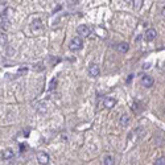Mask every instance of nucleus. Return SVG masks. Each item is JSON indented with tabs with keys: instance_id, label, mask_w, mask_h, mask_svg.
Wrapping results in <instances>:
<instances>
[{
	"instance_id": "f257e3e1",
	"label": "nucleus",
	"mask_w": 165,
	"mask_h": 165,
	"mask_svg": "<svg viewBox=\"0 0 165 165\" xmlns=\"http://www.w3.org/2000/svg\"><path fill=\"white\" fill-rule=\"evenodd\" d=\"M82 48H83V40H82V37L74 36L70 40V42H69V49H70L72 52H78Z\"/></svg>"
},
{
	"instance_id": "f03ea898",
	"label": "nucleus",
	"mask_w": 165,
	"mask_h": 165,
	"mask_svg": "<svg viewBox=\"0 0 165 165\" xmlns=\"http://www.w3.org/2000/svg\"><path fill=\"white\" fill-rule=\"evenodd\" d=\"M37 161H39L41 165H48L50 161V156L49 153H46L45 151H40L37 152Z\"/></svg>"
},
{
	"instance_id": "7ed1b4c3",
	"label": "nucleus",
	"mask_w": 165,
	"mask_h": 165,
	"mask_svg": "<svg viewBox=\"0 0 165 165\" xmlns=\"http://www.w3.org/2000/svg\"><path fill=\"white\" fill-rule=\"evenodd\" d=\"M87 73H88V75H90V77H93V78H97L98 75H99V73H100V70H99V66H98V63L91 62L90 65H88V67H87Z\"/></svg>"
},
{
	"instance_id": "20e7f679",
	"label": "nucleus",
	"mask_w": 165,
	"mask_h": 165,
	"mask_svg": "<svg viewBox=\"0 0 165 165\" xmlns=\"http://www.w3.org/2000/svg\"><path fill=\"white\" fill-rule=\"evenodd\" d=\"M77 33L79 35V37H87V36H90L91 29L88 28L87 25L81 24V25H78V28H77Z\"/></svg>"
},
{
	"instance_id": "39448f33",
	"label": "nucleus",
	"mask_w": 165,
	"mask_h": 165,
	"mask_svg": "<svg viewBox=\"0 0 165 165\" xmlns=\"http://www.w3.org/2000/svg\"><path fill=\"white\" fill-rule=\"evenodd\" d=\"M156 36H157V30L155 28H149L145 30V33H144V39L147 40V41H153L156 39Z\"/></svg>"
},
{
	"instance_id": "423d86ee",
	"label": "nucleus",
	"mask_w": 165,
	"mask_h": 165,
	"mask_svg": "<svg viewBox=\"0 0 165 165\" xmlns=\"http://www.w3.org/2000/svg\"><path fill=\"white\" fill-rule=\"evenodd\" d=\"M153 83H155V79H153V77H151V75H143V78H141V85L144 86V87H152L153 86Z\"/></svg>"
},
{
	"instance_id": "0eeeda50",
	"label": "nucleus",
	"mask_w": 165,
	"mask_h": 165,
	"mask_svg": "<svg viewBox=\"0 0 165 165\" xmlns=\"http://www.w3.org/2000/svg\"><path fill=\"white\" fill-rule=\"evenodd\" d=\"M13 157H15V153L11 148H7L2 152V160H11V158H13Z\"/></svg>"
},
{
	"instance_id": "6e6552de",
	"label": "nucleus",
	"mask_w": 165,
	"mask_h": 165,
	"mask_svg": "<svg viewBox=\"0 0 165 165\" xmlns=\"http://www.w3.org/2000/svg\"><path fill=\"white\" fill-rule=\"evenodd\" d=\"M116 104V99L115 98H104L103 100V106H104V109H112L114 106Z\"/></svg>"
},
{
	"instance_id": "1a4fd4ad",
	"label": "nucleus",
	"mask_w": 165,
	"mask_h": 165,
	"mask_svg": "<svg viewBox=\"0 0 165 165\" xmlns=\"http://www.w3.org/2000/svg\"><path fill=\"white\" fill-rule=\"evenodd\" d=\"M128 49H130V45L127 42H120L116 45V50L119 53H127L128 52Z\"/></svg>"
},
{
	"instance_id": "9d476101",
	"label": "nucleus",
	"mask_w": 165,
	"mask_h": 165,
	"mask_svg": "<svg viewBox=\"0 0 165 165\" xmlns=\"http://www.w3.org/2000/svg\"><path fill=\"white\" fill-rule=\"evenodd\" d=\"M30 28H32V30H33V32L40 30V29L42 28V24H41V20H40V19H35V20L32 21Z\"/></svg>"
},
{
	"instance_id": "9b49d317",
	"label": "nucleus",
	"mask_w": 165,
	"mask_h": 165,
	"mask_svg": "<svg viewBox=\"0 0 165 165\" xmlns=\"http://www.w3.org/2000/svg\"><path fill=\"white\" fill-rule=\"evenodd\" d=\"M119 123L122 124L123 127H127L130 124V116L127 115V114H123V115L120 116V119H119Z\"/></svg>"
},
{
	"instance_id": "f8f14e48",
	"label": "nucleus",
	"mask_w": 165,
	"mask_h": 165,
	"mask_svg": "<svg viewBox=\"0 0 165 165\" xmlns=\"http://www.w3.org/2000/svg\"><path fill=\"white\" fill-rule=\"evenodd\" d=\"M103 164H104V165H115V160H114L112 156L107 155V156H104V158H103Z\"/></svg>"
},
{
	"instance_id": "ddd939ff",
	"label": "nucleus",
	"mask_w": 165,
	"mask_h": 165,
	"mask_svg": "<svg viewBox=\"0 0 165 165\" xmlns=\"http://www.w3.org/2000/svg\"><path fill=\"white\" fill-rule=\"evenodd\" d=\"M155 165H165V157H160L155 161Z\"/></svg>"
},
{
	"instance_id": "4468645a",
	"label": "nucleus",
	"mask_w": 165,
	"mask_h": 165,
	"mask_svg": "<svg viewBox=\"0 0 165 165\" xmlns=\"http://www.w3.org/2000/svg\"><path fill=\"white\" fill-rule=\"evenodd\" d=\"M134 3H135L134 5H135V8H136V9H139V8H140L141 5H143V2H141V0H140V2H139V0H135Z\"/></svg>"
},
{
	"instance_id": "2eb2a0df",
	"label": "nucleus",
	"mask_w": 165,
	"mask_h": 165,
	"mask_svg": "<svg viewBox=\"0 0 165 165\" xmlns=\"http://www.w3.org/2000/svg\"><path fill=\"white\" fill-rule=\"evenodd\" d=\"M2 45L7 46V36L5 35H2Z\"/></svg>"
},
{
	"instance_id": "dca6fc26",
	"label": "nucleus",
	"mask_w": 165,
	"mask_h": 165,
	"mask_svg": "<svg viewBox=\"0 0 165 165\" xmlns=\"http://www.w3.org/2000/svg\"><path fill=\"white\" fill-rule=\"evenodd\" d=\"M132 77H134V74H131V75H128V78H127V82H128V83H130V82L132 81Z\"/></svg>"
},
{
	"instance_id": "f3484780",
	"label": "nucleus",
	"mask_w": 165,
	"mask_h": 165,
	"mask_svg": "<svg viewBox=\"0 0 165 165\" xmlns=\"http://www.w3.org/2000/svg\"><path fill=\"white\" fill-rule=\"evenodd\" d=\"M161 15H162V17H165V7L161 8Z\"/></svg>"
},
{
	"instance_id": "a211bd4d",
	"label": "nucleus",
	"mask_w": 165,
	"mask_h": 165,
	"mask_svg": "<svg viewBox=\"0 0 165 165\" xmlns=\"http://www.w3.org/2000/svg\"><path fill=\"white\" fill-rule=\"evenodd\" d=\"M20 149H21V152H24V151H25V147H24V145H20Z\"/></svg>"
}]
</instances>
